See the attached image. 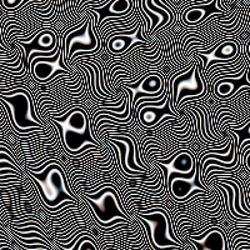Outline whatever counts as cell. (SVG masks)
Listing matches in <instances>:
<instances>
[{
    "label": "cell",
    "mask_w": 250,
    "mask_h": 250,
    "mask_svg": "<svg viewBox=\"0 0 250 250\" xmlns=\"http://www.w3.org/2000/svg\"><path fill=\"white\" fill-rule=\"evenodd\" d=\"M130 44H133V38L119 35V37H114L109 40L108 49L111 53V57H113V54H122V53H125V51L130 48Z\"/></svg>",
    "instance_id": "cell-1"
},
{
    "label": "cell",
    "mask_w": 250,
    "mask_h": 250,
    "mask_svg": "<svg viewBox=\"0 0 250 250\" xmlns=\"http://www.w3.org/2000/svg\"><path fill=\"white\" fill-rule=\"evenodd\" d=\"M20 247L24 248L26 250H38V249H46V250H51L50 247L45 244H24V243H19Z\"/></svg>",
    "instance_id": "cell-2"
},
{
    "label": "cell",
    "mask_w": 250,
    "mask_h": 250,
    "mask_svg": "<svg viewBox=\"0 0 250 250\" xmlns=\"http://www.w3.org/2000/svg\"><path fill=\"white\" fill-rule=\"evenodd\" d=\"M0 169H14V170L20 171L19 167H17V165H14L10 162H6V160H0ZM20 173H21V171H20Z\"/></svg>",
    "instance_id": "cell-3"
},
{
    "label": "cell",
    "mask_w": 250,
    "mask_h": 250,
    "mask_svg": "<svg viewBox=\"0 0 250 250\" xmlns=\"http://www.w3.org/2000/svg\"><path fill=\"white\" fill-rule=\"evenodd\" d=\"M0 160H6V162L13 163V164L17 165L18 167V164H17V162L14 160V158H13L12 155H9L8 153H4V151H0Z\"/></svg>",
    "instance_id": "cell-4"
},
{
    "label": "cell",
    "mask_w": 250,
    "mask_h": 250,
    "mask_svg": "<svg viewBox=\"0 0 250 250\" xmlns=\"http://www.w3.org/2000/svg\"><path fill=\"white\" fill-rule=\"evenodd\" d=\"M245 171H247V173L250 171V154L247 156V168H245Z\"/></svg>",
    "instance_id": "cell-5"
}]
</instances>
